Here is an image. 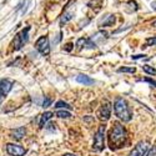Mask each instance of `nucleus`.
<instances>
[{"mask_svg": "<svg viewBox=\"0 0 156 156\" xmlns=\"http://www.w3.org/2000/svg\"><path fill=\"white\" fill-rule=\"evenodd\" d=\"M127 140V133L125 127L120 122H115L114 127L111 129L110 135H109V144L112 150L120 149L126 144Z\"/></svg>", "mask_w": 156, "mask_h": 156, "instance_id": "1", "label": "nucleus"}, {"mask_svg": "<svg viewBox=\"0 0 156 156\" xmlns=\"http://www.w3.org/2000/svg\"><path fill=\"white\" fill-rule=\"evenodd\" d=\"M114 111H115V115L120 120L125 122L131 120V111H130V108L127 105L126 100H124L122 98L116 99V101L114 102Z\"/></svg>", "mask_w": 156, "mask_h": 156, "instance_id": "2", "label": "nucleus"}, {"mask_svg": "<svg viewBox=\"0 0 156 156\" xmlns=\"http://www.w3.org/2000/svg\"><path fill=\"white\" fill-rule=\"evenodd\" d=\"M105 125H100L98 131L94 136V144H93V150L94 151H101L105 147Z\"/></svg>", "mask_w": 156, "mask_h": 156, "instance_id": "3", "label": "nucleus"}, {"mask_svg": "<svg viewBox=\"0 0 156 156\" xmlns=\"http://www.w3.org/2000/svg\"><path fill=\"white\" fill-rule=\"evenodd\" d=\"M29 31H30V27H27L25 29H23L20 33H18L12 40V48L14 50H19L21 49L25 44L28 43V39H29Z\"/></svg>", "mask_w": 156, "mask_h": 156, "instance_id": "4", "label": "nucleus"}, {"mask_svg": "<svg viewBox=\"0 0 156 156\" xmlns=\"http://www.w3.org/2000/svg\"><path fill=\"white\" fill-rule=\"evenodd\" d=\"M111 116V102L108 100H104L100 109L98 110V118L101 121H108Z\"/></svg>", "mask_w": 156, "mask_h": 156, "instance_id": "5", "label": "nucleus"}, {"mask_svg": "<svg viewBox=\"0 0 156 156\" xmlns=\"http://www.w3.org/2000/svg\"><path fill=\"white\" fill-rule=\"evenodd\" d=\"M35 49L40 53L41 55H49L50 54V45H49V37L48 36H41L37 39L35 43Z\"/></svg>", "mask_w": 156, "mask_h": 156, "instance_id": "6", "label": "nucleus"}, {"mask_svg": "<svg viewBox=\"0 0 156 156\" xmlns=\"http://www.w3.org/2000/svg\"><path fill=\"white\" fill-rule=\"evenodd\" d=\"M147 151H149L147 141H140L136 144V146L130 151V154L127 156H145Z\"/></svg>", "mask_w": 156, "mask_h": 156, "instance_id": "7", "label": "nucleus"}, {"mask_svg": "<svg viewBox=\"0 0 156 156\" xmlns=\"http://www.w3.org/2000/svg\"><path fill=\"white\" fill-rule=\"evenodd\" d=\"M12 87V81L9 79H3L0 80V104L5 99V96L10 93V90Z\"/></svg>", "mask_w": 156, "mask_h": 156, "instance_id": "8", "label": "nucleus"}, {"mask_svg": "<svg viewBox=\"0 0 156 156\" xmlns=\"http://www.w3.org/2000/svg\"><path fill=\"white\" fill-rule=\"evenodd\" d=\"M6 152L10 156H24L27 154V150H25L23 146L16 145V144H8L6 145Z\"/></svg>", "mask_w": 156, "mask_h": 156, "instance_id": "9", "label": "nucleus"}, {"mask_svg": "<svg viewBox=\"0 0 156 156\" xmlns=\"http://www.w3.org/2000/svg\"><path fill=\"white\" fill-rule=\"evenodd\" d=\"M115 15L112 14H109L106 15L105 18H102L100 21H99V27L100 28H104V27H112V25L115 24Z\"/></svg>", "mask_w": 156, "mask_h": 156, "instance_id": "10", "label": "nucleus"}, {"mask_svg": "<svg viewBox=\"0 0 156 156\" xmlns=\"http://www.w3.org/2000/svg\"><path fill=\"white\" fill-rule=\"evenodd\" d=\"M108 39V33H105V31H99V33H96L93 37H90V40L91 41H94L96 45L98 44H102L104 41H105Z\"/></svg>", "mask_w": 156, "mask_h": 156, "instance_id": "11", "label": "nucleus"}, {"mask_svg": "<svg viewBox=\"0 0 156 156\" xmlns=\"http://www.w3.org/2000/svg\"><path fill=\"white\" fill-rule=\"evenodd\" d=\"M11 137L15 139V140H21L25 135H27V129L25 127H18V129H14L11 131Z\"/></svg>", "mask_w": 156, "mask_h": 156, "instance_id": "12", "label": "nucleus"}, {"mask_svg": "<svg viewBox=\"0 0 156 156\" xmlns=\"http://www.w3.org/2000/svg\"><path fill=\"white\" fill-rule=\"evenodd\" d=\"M76 81L80 83V84H84V85H93L94 84V79H91L90 76L87 75H77L76 76Z\"/></svg>", "mask_w": 156, "mask_h": 156, "instance_id": "13", "label": "nucleus"}, {"mask_svg": "<svg viewBox=\"0 0 156 156\" xmlns=\"http://www.w3.org/2000/svg\"><path fill=\"white\" fill-rule=\"evenodd\" d=\"M53 116H54V114L51 112V111H46V112H44V114L40 116V121H39V127L43 129L44 125H45L51 118H53Z\"/></svg>", "mask_w": 156, "mask_h": 156, "instance_id": "14", "label": "nucleus"}, {"mask_svg": "<svg viewBox=\"0 0 156 156\" xmlns=\"http://www.w3.org/2000/svg\"><path fill=\"white\" fill-rule=\"evenodd\" d=\"M74 16V12L71 11H66V12H64L62 16L60 18V25H64V24H66L69 20H71Z\"/></svg>", "mask_w": 156, "mask_h": 156, "instance_id": "15", "label": "nucleus"}, {"mask_svg": "<svg viewBox=\"0 0 156 156\" xmlns=\"http://www.w3.org/2000/svg\"><path fill=\"white\" fill-rule=\"evenodd\" d=\"M55 108L56 109H62V110H71L73 108L69 105V104L68 102H65V101H58L56 104H55Z\"/></svg>", "mask_w": 156, "mask_h": 156, "instance_id": "16", "label": "nucleus"}, {"mask_svg": "<svg viewBox=\"0 0 156 156\" xmlns=\"http://www.w3.org/2000/svg\"><path fill=\"white\" fill-rule=\"evenodd\" d=\"M56 116H58V118H60V119H70L71 114L68 110H59L56 112Z\"/></svg>", "mask_w": 156, "mask_h": 156, "instance_id": "17", "label": "nucleus"}, {"mask_svg": "<svg viewBox=\"0 0 156 156\" xmlns=\"http://www.w3.org/2000/svg\"><path fill=\"white\" fill-rule=\"evenodd\" d=\"M86 41H87V39H84V37L79 39V40L76 41V44H75L76 49H77V50H81L83 48H86Z\"/></svg>", "mask_w": 156, "mask_h": 156, "instance_id": "18", "label": "nucleus"}, {"mask_svg": "<svg viewBox=\"0 0 156 156\" xmlns=\"http://www.w3.org/2000/svg\"><path fill=\"white\" fill-rule=\"evenodd\" d=\"M142 70L149 75H155L156 74V69H154V66H150V65H147V64H145L144 66H142Z\"/></svg>", "mask_w": 156, "mask_h": 156, "instance_id": "19", "label": "nucleus"}, {"mask_svg": "<svg viewBox=\"0 0 156 156\" xmlns=\"http://www.w3.org/2000/svg\"><path fill=\"white\" fill-rule=\"evenodd\" d=\"M118 71H119V73H130V74H134V73H136V68H134V66H131V68L122 66V68H120Z\"/></svg>", "mask_w": 156, "mask_h": 156, "instance_id": "20", "label": "nucleus"}, {"mask_svg": "<svg viewBox=\"0 0 156 156\" xmlns=\"http://www.w3.org/2000/svg\"><path fill=\"white\" fill-rule=\"evenodd\" d=\"M146 44H147L149 46H156V36L146 39Z\"/></svg>", "mask_w": 156, "mask_h": 156, "instance_id": "21", "label": "nucleus"}, {"mask_svg": "<svg viewBox=\"0 0 156 156\" xmlns=\"http://www.w3.org/2000/svg\"><path fill=\"white\" fill-rule=\"evenodd\" d=\"M139 59H146V60H149L150 58H149V56H146V55H144V54H140V55H133V60H139Z\"/></svg>", "mask_w": 156, "mask_h": 156, "instance_id": "22", "label": "nucleus"}, {"mask_svg": "<svg viewBox=\"0 0 156 156\" xmlns=\"http://www.w3.org/2000/svg\"><path fill=\"white\" fill-rule=\"evenodd\" d=\"M51 102H53V101H51V99L46 98V99H45V101L43 102V108H49V106L51 105Z\"/></svg>", "mask_w": 156, "mask_h": 156, "instance_id": "23", "label": "nucleus"}, {"mask_svg": "<svg viewBox=\"0 0 156 156\" xmlns=\"http://www.w3.org/2000/svg\"><path fill=\"white\" fill-rule=\"evenodd\" d=\"M145 156H156V147H154V149H151L149 152H146Z\"/></svg>", "mask_w": 156, "mask_h": 156, "instance_id": "24", "label": "nucleus"}, {"mask_svg": "<svg viewBox=\"0 0 156 156\" xmlns=\"http://www.w3.org/2000/svg\"><path fill=\"white\" fill-rule=\"evenodd\" d=\"M141 81H145V83H150L151 85H154V86L156 87V81H154V80H151V79H142Z\"/></svg>", "mask_w": 156, "mask_h": 156, "instance_id": "25", "label": "nucleus"}, {"mask_svg": "<svg viewBox=\"0 0 156 156\" xmlns=\"http://www.w3.org/2000/svg\"><path fill=\"white\" fill-rule=\"evenodd\" d=\"M71 49H73V44H66L65 45V50L66 51H71Z\"/></svg>", "mask_w": 156, "mask_h": 156, "instance_id": "26", "label": "nucleus"}, {"mask_svg": "<svg viewBox=\"0 0 156 156\" xmlns=\"http://www.w3.org/2000/svg\"><path fill=\"white\" fill-rule=\"evenodd\" d=\"M151 8H152L154 10H156V2H152V3H151Z\"/></svg>", "mask_w": 156, "mask_h": 156, "instance_id": "27", "label": "nucleus"}, {"mask_svg": "<svg viewBox=\"0 0 156 156\" xmlns=\"http://www.w3.org/2000/svg\"><path fill=\"white\" fill-rule=\"evenodd\" d=\"M62 156H76L75 154H65V155H62Z\"/></svg>", "mask_w": 156, "mask_h": 156, "instance_id": "28", "label": "nucleus"}, {"mask_svg": "<svg viewBox=\"0 0 156 156\" xmlns=\"http://www.w3.org/2000/svg\"><path fill=\"white\" fill-rule=\"evenodd\" d=\"M151 25H152V27H156V21H152V24H151Z\"/></svg>", "mask_w": 156, "mask_h": 156, "instance_id": "29", "label": "nucleus"}]
</instances>
